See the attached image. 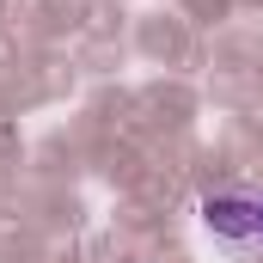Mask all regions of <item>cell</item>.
Returning <instances> with one entry per match:
<instances>
[{
	"label": "cell",
	"instance_id": "obj_1",
	"mask_svg": "<svg viewBox=\"0 0 263 263\" xmlns=\"http://www.w3.org/2000/svg\"><path fill=\"white\" fill-rule=\"evenodd\" d=\"M196 220L227 263H263V190L220 184L196 202Z\"/></svg>",
	"mask_w": 263,
	"mask_h": 263
}]
</instances>
